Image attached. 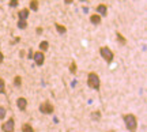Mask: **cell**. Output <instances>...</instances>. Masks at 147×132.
Here are the masks:
<instances>
[{
    "mask_svg": "<svg viewBox=\"0 0 147 132\" xmlns=\"http://www.w3.org/2000/svg\"><path fill=\"white\" fill-rule=\"evenodd\" d=\"M109 132H113V131H109Z\"/></svg>",
    "mask_w": 147,
    "mask_h": 132,
    "instance_id": "cell-29",
    "label": "cell"
},
{
    "mask_svg": "<svg viewBox=\"0 0 147 132\" xmlns=\"http://www.w3.org/2000/svg\"><path fill=\"white\" fill-rule=\"evenodd\" d=\"M16 106H18V109L21 112H25L27 109V100L23 98V97H19V98L16 100Z\"/></svg>",
    "mask_w": 147,
    "mask_h": 132,
    "instance_id": "cell-7",
    "label": "cell"
},
{
    "mask_svg": "<svg viewBox=\"0 0 147 132\" xmlns=\"http://www.w3.org/2000/svg\"><path fill=\"white\" fill-rule=\"evenodd\" d=\"M76 71H78V65H76V63L75 61H72V63L69 64V72L72 75L76 74Z\"/></svg>",
    "mask_w": 147,
    "mask_h": 132,
    "instance_id": "cell-17",
    "label": "cell"
},
{
    "mask_svg": "<svg viewBox=\"0 0 147 132\" xmlns=\"http://www.w3.org/2000/svg\"><path fill=\"white\" fill-rule=\"evenodd\" d=\"M101 21H102V18H101L98 14H93V15L90 16V23L91 25H101Z\"/></svg>",
    "mask_w": 147,
    "mask_h": 132,
    "instance_id": "cell-10",
    "label": "cell"
},
{
    "mask_svg": "<svg viewBox=\"0 0 147 132\" xmlns=\"http://www.w3.org/2000/svg\"><path fill=\"white\" fill-rule=\"evenodd\" d=\"M87 86L93 90H100L101 79L95 72H89V75H87Z\"/></svg>",
    "mask_w": 147,
    "mask_h": 132,
    "instance_id": "cell-2",
    "label": "cell"
},
{
    "mask_svg": "<svg viewBox=\"0 0 147 132\" xmlns=\"http://www.w3.org/2000/svg\"><path fill=\"white\" fill-rule=\"evenodd\" d=\"M33 60H34V63H36V65H38V67H41L42 64L45 63V55L42 52H34V55H33Z\"/></svg>",
    "mask_w": 147,
    "mask_h": 132,
    "instance_id": "cell-6",
    "label": "cell"
},
{
    "mask_svg": "<svg viewBox=\"0 0 147 132\" xmlns=\"http://www.w3.org/2000/svg\"><path fill=\"white\" fill-rule=\"evenodd\" d=\"M19 56H21L22 59L25 57V51H21V52H19Z\"/></svg>",
    "mask_w": 147,
    "mask_h": 132,
    "instance_id": "cell-27",
    "label": "cell"
},
{
    "mask_svg": "<svg viewBox=\"0 0 147 132\" xmlns=\"http://www.w3.org/2000/svg\"><path fill=\"white\" fill-rule=\"evenodd\" d=\"M14 86H15V87H21L22 86V78L19 75H16L15 78H14Z\"/></svg>",
    "mask_w": 147,
    "mask_h": 132,
    "instance_id": "cell-19",
    "label": "cell"
},
{
    "mask_svg": "<svg viewBox=\"0 0 147 132\" xmlns=\"http://www.w3.org/2000/svg\"><path fill=\"white\" fill-rule=\"evenodd\" d=\"M79 1H86V0H79Z\"/></svg>",
    "mask_w": 147,
    "mask_h": 132,
    "instance_id": "cell-28",
    "label": "cell"
},
{
    "mask_svg": "<svg viewBox=\"0 0 147 132\" xmlns=\"http://www.w3.org/2000/svg\"><path fill=\"white\" fill-rule=\"evenodd\" d=\"M116 38H117V41H119V44H120V45H125V44H127V38L124 37L121 33H119V32L116 33Z\"/></svg>",
    "mask_w": 147,
    "mask_h": 132,
    "instance_id": "cell-13",
    "label": "cell"
},
{
    "mask_svg": "<svg viewBox=\"0 0 147 132\" xmlns=\"http://www.w3.org/2000/svg\"><path fill=\"white\" fill-rule=\"evenodd\" d=\"M42 32H44V29H42V27H37V29H36L37 34H42Z\"/></svg>",
    "mask_w": 147,
    "mask_h": 132,
    "instance_id": "cell-24",
    "label": "cell"
},
{
    "mask_svg": "<svg viewBox=\"0 0 147 132\" xmlns=\"http://www.w3.org/2000/svg\"><path fill=\"white\" fill-rule=\"evenodd\" d=\"M33 55H34L33 49H29V55H27V59H30V60H32V59H33Z\"/></svg>",
    "mask_w": 147,
    "mask_h": 132,
    "instance_id": "cell-23",
    "label": "cell"
},
{
    "mask_svg": "<svg viewBox=\"0 0 147 132\" xmlns=\"http://www.w3.org/2000/svg\"><path fill=\"white\" fill-rule=\"evenodd\" d=\"M48 49H49V42L48 41H41L40 42V52H47Z\"/></svg>",
    "mask_w": 147,
    "mask_h": 132,
    "instance_id": "cell-14",
    "label": "cell"
},
{
    "mask_svg": "<svg viewBox=\"0 0 147 132\" xmlns=\"http://www.w3.org/2000/svg\"><path fill=\"white\" fill-rule=\"evenodd\" d=\"M5 83H4V79L3 78H0V94H3V95H5Z\"/></svg>",
    "mask_w": 147,
    "mask_h": 132,
    "instance_id": "cell-18",
    "label": "cell"
},
{
    "mask_svg": "<svg viewBox=\"0 0 147 132\" xmlns=\"http://www.w3.org/2000/svg\"><path fill=\"white\" fill-rule=\"evenodd\" d=\"M38 8H40V1L38 0H30V3H29V10L32 11H38Z\"/></svg>",
    "mask_w": 147,
    "mask_h": 132,
    "instance_id": "cell-11",
    "label": "cell"
},
{
    "mask_svg": "<svg viewBox=\"0 0 147 132\" xmlns=\"http://www.w3.org/2000/svg\"><path fill=\"white\" fill-rule=\"evenodd\" d=\"M5 116H7V110H5L4 106L0 105V120H4Z\"/></svg>",
    "mask_w": 147,
    "mask_h": 132,
    "instance_id": "cell-20",
    "label": "cell"
},
{
    "mask_svg": "<svg viewBox=\"0 0 147 132\" xmlns=\"http://www.w3.org/2000/svg\"><path fill=\"white\" fill-rule=\"evenodd\" d=\"M100 55L101 57L105 60L108 64H110L112 61H113V59H115V53L112 52V49H109L108 46H102L100 49Z\"/></svg>",
    "mask_w": 147,
    "mask_h": 132,
    "instance_id": "cell-3",
    "label": "cell"
},
{
    "mask_svg": "<svg viewBox=\"0 0 147 132\" xmlns=\"http://www.w3.org/2000/svg\"><path fill=\"white\" fill-rule=\"evenodd\" d=\"M27 27V22L26 21H18V29H22V30H25Z\"/></svg>",
    "mask_w": 147,
    "mask_h": 132,
    "instance_id": "cell-21",
    "label": "cell"
},
{
    "mask_svg": "<svg viewBox=\"0 0 147 132\" xmlns=\"http://www.w3.org/2000/svg\"><path fill=\"white\" fill-rule=\"evenodd\" d=\"M40 112L42 114H52L55 112V106L49 102V101H44L41 105H40Z\"/></svg>",
    "mask_w": 147,
    "mask_h": 132,
    "instance_id": "cell-4",
    "label": "cell"
},
{
    "mask_svg": "<svg viewBox=\"0 0 147 132\" xmlns=\"http://www.w3.org/2000/svg\"><path fill=\"white\" fill-rule=\"evenodd\" d=\"M3 61H4V55H3V52L0 51V64L3 63Z\"/></svg>",
    "mask_w": 147,
    "mask_h": 132,
    "instance_id": "cell-25",
    "label": "cell"
},
{
    "mask_svg": "<svg viewBox=\"0 0 147 132\" xmlns=\"http://www.w3.org/2000/svg\"><path fill=\"white\" fill-rule=\"evenodd\" d=\"M123 121H124V125L129 132L138 131V119L135 114H132V113L123 114Z\"/></svg>",
    "mask_w": 147,
    "mask_h": 132,
    "instance_id": "cell-1",
    "label": "cell"
},
{
    "mask_svg": "<svg viewBox=\"0 0 147 132\" xmlns=\"http://www.w3.org/2000/svg\"><path fill=\"white\" fill-rule=\"evenodd\" d=\"M22 132H34V128L32 127V124L25 123V124L22 125Z\"/></svg>",
    "mask_w": 147,
    "mask_h": 132,
    "instance_id": "cell-15",
    "label": "cell"
},
{
    "mask_svg": "<svg viewBox=\"0 0 147 132\" xmlns=\"http://www.w3.org/2000/svg\"><path fill=\"white\" fill-rule=\"evenodd\" d=\"M91 120H97V121H100L101 120V112L100 110H94L91 113Z\"/></svg>",
    "mask_w": 147,
    "mask_h": 132,
    "instance_id": "cell-16",
    "label": "cell"
},
{
    "mask_svg": "<svg viewBox=\"0 0 147 132\" xmlns=\"http://www.w3.org/2000/svg\"><path fill=\"white\" fill-rule=\"evenodd\" d=\"M1 131L3 132H15V120H14V117H10L5 123H3Z\"/></svg>",
    "mask_w": 147,
    "mask_h": 132,
    "instance_id": "cell-5",
    "label": "cell"
},
{
    "mask_svg": "<svg viewBox=\"0 0 147 132\" xmlns=\"http://www.w3.org/2000/svg\"><path fill=\"white\" fill-rule=\"evenodd\" d=\"M55 27H56V32L59 34H65L67 33V27L63 26V25H60V23H55Z\"/></svg>",
    "mask_w": 147,
    "mask_h": 132,
    "instance_id": "cell-12",
    "label": "cell"
},
{
    "mask_svg": "<svg viewBox=\"0 0 147 132\" xmlns=\"http://www.w3.org/2000/svg\"><path fill=\"white\" fill-rule=\"evenodd\" d=\"M30 15V10L29 8H22L19 12H18V21H26Z\"/></svg>",
    "mask_w": 147,
    "mask_h": 132,
    "instance_id": "cell-8",
    "label": "cell"
},
{
    "mask_svg": "<svg viewBox=\"0 0 147 132\" xmlns=\"http://www.w3.org/2000/svg\"><path fill=\"white\" fill-rule=\"evenodd\" d=\"M95 11H97V14H98L101 18L108 15V7H106L105 4H98L97 5V8H95Z\"/></svg>",
    "mask_w": 147,
    "mask_h": 132,
    "instance_id": "cell-9",
    "label": "cell"
},
{
    "mask_svg": "<svg viewBox=\"0 0 147 132\" xmlns=\"http://www.w3.org/2000/svg\"><path fill=\"white\" fill-rule=\"evenodd\" d=\"M18 3H19V0H10V7H16L18 5Z\"/></svg>",
    "mask_w": 147,
    "mask_h": 132,
    "instance_id": "cell-22",
    "label": "cell"
},
{
    "mask_svg": "<svg viewBox=\"0 0 147 132\" xmlns=\"http://www.w3.org/2000/svg\"><path fill=\"white\" fill-rule=\"evenodd\" d=\"M64 3H65V4H72L74 0H64Z\"/></svg>",
    "mask_w": 147,
    "mask_h": 132,
    "instance_id": "cell-26",
    "label": "cell"
}]
</instances>
